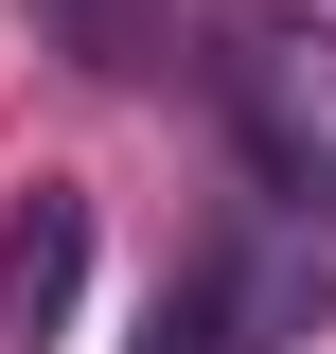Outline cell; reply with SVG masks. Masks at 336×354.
Masks as SVG:
<instances>
[{
  "instance_id": "6da1fadb",
  "label": "cell",
  "mask_w": 336,
  "mask_h": 354,
  "mask_svg": "<svg viewBox=\"0 0 336 354\" xmlns=\"http://www.w3.org/2000/svg\"><path fill=\"white\" fill-rule=\"evenodd\" d=\"M319 301H336V213L248 177V195H230V213L160 266L142 354H283V337H319Z\"/></svg>"
},
{
  "instance_id": "7a4b0ae2",
  "label": "cell",
  "mask_w": 336,
  "mask_h": 354,
  "mask_svg": "<svg viewBox=\"0 0 336 354\" xmlns=\"http://www.w3.org/2000/svg\"><path fill=\"white\" fill-rule=\"evenodd\" d=\"M195 106L230 124V160L265 195H319L336 213V36L283 0H212L195 18Z\"/></svg>"
},
{
  "instance_id": "3957f363",
  "label": "cell",
  "mask_w": 336,
  "mask_h": 354,
  "mask_svg": "<svg viewBox=\"0 0 336 354\" xmlns=\"http://www.w3.org/2000/svg\"><path fill=\"white\" fill-rule=\"evenodd\" d=\"M88 248H106V213H88L71 177H36L18 213H0V354H53L88 301Z\"/></svg>"
},
{
  "instance_id": "277c9868",
  "label": "cell",
  "mask_w": 336,
  "mask_h": 354,
  "mask_svg": "<svg viewBox=\"0 0 336 354\" xmlns=\"http://www.w3.org/2000/svg\"><path fill=\"white\" fill-rule=\"evenodd\" d=\"M36 18H53V53H71V71L142 88V71H195V18H212V0H36Z\"/></svg>"
}]
</instances>
